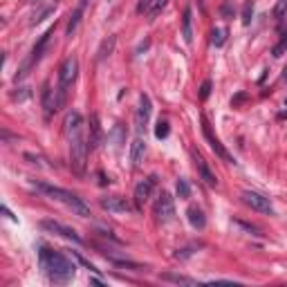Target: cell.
Segmentation results:
<instances>
[{
	"instance_id": "5b68a950",
	"label": "cell",
	"mask_w": 287,
	"mask_h": 287,
	"mask_svg": "<svg viewBox=\"0 0 287 287\" xmlns=\"http://www.w3.org/2000/svg\"><path fill=\"white\" fill-rule=\"evenodd\" d=\"M242 202H245L249 209L258 211V213L274 215V207H272V202H269V198H265V196H261V193H256V191H245L242 193Z\"/></svg>"
},
{
	"instance_id": "d6986e66",
	"label": "cell",
	"mask_w": 287,
	"mask_h": 287,
	"mask_svg": "<svg viewBox=\"0 0 287 287\" xmlns=\"http://www.w3.org/2000/svg\"><path fill=\"white\" fill-rule=\"evenodd\" d=\"M85 3L88 0H81V5L77 9H74V14L70 16V23H68V36H72L74 31H77V27H79V23H81V16H83V9H85Z\"/></svg>"
},
{
	"instance_id": "7402d4cb",
	"label": "cell",
	"mask_w": 287,
	"mask_h": 287,
	"mask_svg": "<svg viewBox=\"0 0 287 287\" xmlns=\"http://www.w3.org/2000/svg\"><path fill=\"white\" fill-rule=\"evenodd\" d=\"M177 196H180L182 200L191 198V186H188L186 180H177Z\"/></svg>"
},
{
	"instance_id": "f546056e",
	"label": "cell",
	"mask_w": 287,
	"mask_h": 287,
	"mask_svg": "<svg viewBox=\"0 0 287 287\" xmlns=\"http://www.w3.org/2000/svg\"><path fill=\"white\" fill-rule=\"evenodd\" d=\"M198 3H200V7H204V0H198Z\"/></svg>"
},
{
	"instance_id": "7c38bea8",
	"label": "cell",
	"mask_w": 287,
	"mask_h": 287,
	"mask_svg": "<svg viewBox=\"0 0 287 287\" xmlns=\"http://www.w3.org/2000/svg\"><path fill=\"white\" fill-rule=\"evenodd\" d=\"M166 3H169V0H139L137 12L148 16V18H155L157 14H162V9L166 7Z\"/></svg>"
},
{
	"instance_id": "f1b7e54d",
	"label": "cell",
	"mask_w": 287,
	"mask_h": 287,
	"mask_svg": "<svg viewBox=\"0 0 287 287\" xmlns=\"http://www.w3.org/2000/svg\"><path fill=\"white\" fill-rule=\"evenodd\" d=\"M222 14H225V16H229V14H231V3H227L225 7H222Z\"/></svg>"
},
{
	"instance_id": "83f0119b",
	"label": "cell",
	"mask_w": 287,
	"mask_h": 287,
	"mask_svg": "<svg viewBox=\"0 0 287 287\" xmlns=\"http://www.w3.org/2000/svg\"><path fill=\"white\" fill-rule=\"evenodd\" d=\"M74 256H77V261H79L81 265H83V267H88V269H90V272H99V269H97V267H94V265H90V263H88V261H85V258H83V256H79V253H74Z\"/></svg>"
},
{
	"instance_id": "603a6c76",
	"label": "cell",
	"mask_w": 287,
	"mask_h": 287,
	"mask_svg": "<svg viewBox=\"0 0 287 287\" xmlns=\"http://www.w3.org/2000/svg\"><path fill=\"white\" fill-rule=\"evenodd\" d=\"M285 52H287V34H283V39H280V43H278V45H276L274 50H272V54H274L276 58H280Z\"/></svg>"
},
{
	"instance_id": "4dcf8cb0",
	"label": "cell",
	"mask_w": 287,
	"mask_h": 287,
	"mask_svg": "<svg viewBox=\"0 0 287 287\" xmlns=\"http://www.w3.org/2000/svg\"><path fill=\"white\" fill-rule=\"evenodd\" d=\"M31 3H36V5H39V3H41V0H31Z\"/></svg>"
},
{
	"instance_id": "cb8c5ba5",
	"label": "cell",
	"mask_w": 287,
	"mask_h": 287,
	"mask_svg": "<svg viewBox=\"0 0 287 287\" xmlns=\"http://www.w3.org/2000/svg\"><path fill=\"white\" fill-rule=\"evenodd\" d=\"M155 137H157V139L169 137V121H160V123H157V128H155Z\"/></svg>"
},
{
	"instance_id": "2e32d148",
	"label": "cell",
	"mask_w": 287,
	"mask_h": 287,
	"mask_svg": "<svg viewBox=\"0 0 287 287\" xmlns=\"http://www.w3.org/2000/svg\"><path fill=\"white\" fill-rule=\"evenodd\" d=\"M144 155H146V144H144V139H135V142L131 144V162H133V166H139L144 162Z\"/></svg>"
},
{
	"instance_id": "6da1fadb",
	"label": "cell",
	"mask_w": 287,
	"mask_h": 287,
	"mask_svg": "<svg viewBox=\"0 0 287 287\" xmlns=\"http://www.w3.org/2000/svg\"><path fill=\"white\" fill-rule=\"evenodd\" d=\"M63 131L68 137V150H70V166L77 175H83L85 166H88V153H90V142L85 137V119L81 112L72 110L66 115L63 121Z\"/></svg>"
},
{
	"instance_id": "e0dca14e",
	"label": "cell",
	"mask_w": 287,
	"mask_h": 287,
	"mask_svg": "<svg viewBox=\"0 0 287 287\" xmlns=\"http://www.w3.org/2000/svg\"><path fill=\"white\" fill-rule=\"evenodd\" d=\"M88 142H90V150L97 148L99 142H101V126H99V117L97 115L90 117V137H88Z\"/></svg>"
},
{
	"instance_id": "ffe728a7",
	"label": "cell",
	"mask_w": 287,
	"mask_h": 287,
	"mask_svg": "<svg viewBox=\"0 0 287 287\" xmlns=\"http://www.w3.org/2000/svg\"><path fill=\"white\" fill-rule=\"evenodd\" d=\"M162 280H171V283H177V285H196V280L182 274H162Z\"/></svg>"
},
{
	"instance_id": "9c48e42d",
	"label": "cell",
	"mask_w": 287,
	"mask_h": 287,
	"mask_svg": "<svg viewBox=\"0 0 287 287\" xmlns=\"http://www.w3.org/2000/svg\"><path fill=\"white\" fill-rule=\"evenodd\" d=\"M155 180L157 177H148V180H142L135 186V204H137V209H142L146 202H148V198H150V193H153V186H155Z\"/></svg>"
},
{
	"instance_id": "8fae6325",
	"label": "cell",
	"mask_w": 287,
	"mask_h": 287,
	"mask_svg": "<svg viewBox=\"0 0 287 287\" xmlns=\"http://www.w3.org/2000/svg\"><path fill=\"white\" fill-rule=\"evenodd\" d=\"M101 207L110 213H128L131 211V204H128L126 198L121 196H108V198H101Z\"/></svg>"
},
{
	"instance_id": "4fadbf2b",
	"label": "cell",
	"mask_w": 287,
	"mask_h": 287,
	"mask_svg": "<svg viewBox=\"0 0 287 287\" xmlns=\"http://www.w3.org/2000/svg\"><path fill=\"white\" fill-rule=\"evenodd\" d=\"M43 108H45V117L50 119L54 112L58 110V104H56V88L52 90L50 83L43 85Z\"/></svg>"
},
{
	"instance_id": "44dd1931",
	"label": "cell",
	"mask_w": 287,
	"mask_h": 287,
	"mask_svg": "<svg viewBox=\"0 0 287 287\" xmlns=\"http://www.w3.org/2000/svg\"><path fill=\"white\" fill-rule=\"evenodd\" d=\"M225 41H227V29H213L211 31V43H213L215 47L225 45Z\"/></svg>"
},
{
	"instance_id": "484cf974",
	"label": "cell",
	"mask_w": 287,
	"mask_h": 287,
	"mask_svg": "<svg viewBox=\"0 0 287 287\" xmlns=\"http://www.w3.org/2000/svg\"><path fill=\"white\" fill-rule=\"evenodd\" d=\"M251 12H253V5H251V0L245 5V9H242V23L249 25L251 23Z\"/></svg>"
},
{
	"instance_id": "d4e9b609",
	"label": "cell",
	"mask_w": 287,
	"mask_h": 287,
	"mask_svg": "<svg viewBox=\"0 0 287 287\" xmlns=\"http://www.w3.org/2000/svg\"><path fill=\"white\" fill-rule=\"evenodd\" d=\"M112 47H115V36H110V41H106V43H104V47L99 50V58H106L108 54L112 52Z\"/></svg>"
},
{
	"instance_id": "52a82bcc",
	"label": "cell",
	"mask_w": 287,
	"mask_h": 287,
	"mask_svg": "<svg viewBox=\"0 0 287 287\" xmlns=\"http://www.w3.org/2000/svg\"><path fill=\"white\" fill-rule=\"evenodd\" d=\"M202 133H204V139H207L209 146H211V150H213V153L218 155L220 160H225V162H234V157L227 153V148L220 144V139L213 135V131H211V126H209V121H207L204 117H202Z\"/></svg>"
},
{
	"instance_id": "5bb4252c",
	"label": "cell",
	"mask_w": 287,
	"mask_h": 287,
	"mask_svg": "<svg viewBox=\"0 0 287 287\" xmlns=\"http://www.w3.org/2000/svg\"><path fill=\"white\" fill-rule=\"evenodd\" d=\"M150 110H153V108H150V99L146 94H142L139 97L137 119H135V121H137V131H144L146 128V123H148V119H150Z\"/></svg>"
},
{
	"instance_id": "3957f363",
	"label": "cell",
	"mask_w": 287,
	"mask_h": 287,
	"mask_svg": "<svg viewBox=\"0 0 287 287\" xmlns=\"http://www.w3.org/2000/svg\"><path fill=\"white\" fill-rule=\"evenodd\" d=\"M36 188H39L41 193H45V196L54 198L56 202L66 204L72 213L81 215V218H88V215H90V207L77 196V193L66 191V188H61V186H52V184H45V182H36Z\"/></svg>"
},
{
	"instance_id": "8992f818",
	"label": "cell",
	"mask_w": 287,
	"mask_h": 287,
	"mask_svg": "<svg viewBox=\"0 0 287 287\" xmlns=\"http://www.w3.org/2000/svg\"><path fill=\"white\" fill-rule=\"evenodd\" d=\"M153 211H155V215H157V220H160V222H171V220H173V215H175V204H173L171 193L162 191V193H160V198L155 200Z\"/></svg>"
},
{
	"instance_id": "ac0fdd59",
	"label": "cell",
	"mask_w": 287,
	"mask_h": 287,
	"mask_svg": "<svg viewBox=\"0 0 287 287\" xmlns=\"http://www.w3.org/2000/svg\"><path fill=\"white\" fill-rule=\"evenodd\" d=\"M186 215H188V222H191L196 229H204V227H207V215H204L202 209L191 207V209L186 211Z\"/></svg>"
},
{
	"instance_id": "30bf717a",
	"label": "cell",
	"mask_w": 287,
	"mask_h": 287,
	"mask_svg": "<svg viewBox=\"0 0 287 287\" xmlns=\"http://www.w3.org/2000/svg\"><path fill=\"white\" fill-rule=\"evenodd\" d=\"M191 155H193V162H196V169H198V173H200V177L204 180V184H207V186H218V177H215V173L209 169V164L204 162V157L200 155V153H196V150H193Z\"/></svg>"
},
{
	"instance_id": "ba28073f",
	"label": "cell",
	"mask_w": 287,
	"mask_h": 287,
	"mask_svg": "<svg viewBox=\"0 0 287 287\" xmlns=\"http://www.w3.org/2000/svg\"><path fill=\"white\" fill-rule=\"evenodd\" d=\"M41 227H43V229H47V231H52V234H56V236L66 238V240L81 242V236L77 234V231H74V229H70V227H66V225H61V222H54V220H43V222H41Z\"/></svg>"
},
{
	"instance_id": "9a60e30c",
	"label": "cell",
	"mask_w": 287,
	"mask_h": 287,
	"mask_svg": "<svg viewBox=\"0 0 287 287\" xmlns=\"http://www.w3.org/2000/svg\"><path fill=\"white\" fill-rule=\"evenodd\" d=\"M182 36L186 43H193V12L191 7L184 9V16H182Z\"/></svg>"
},
{
	"instance_id": "1f68e13d",
	"label": "cell",
	"mask_w": 287,
	"mask_h": 287,
	"mask_svg": "<svg viewBox=\"0 0 287 287\" xmlns=\"http://www.w3.org/2000/svg\"><path fill=\"white\" fill-rule=\"evenodd\" d=\"M283 3H287V0H283Z\"/></svg>"
},
{
	"instance_id": "7a4b0ae2",
	"label": "cell",
	"mask_w": 287,
	"mask_h": 287,
	"mask_svg": "<svg viewBox=\"0 0 287 287\" xmlns=\"http://www.w3.org/2000/svg\"><path fill=\"white\" fill-rule=\"evenodd\" d=\"M41 258V269L45 272V276L56 285H66L74 278V265L63 256L61 251H52L50 247H41L39 251Z\"/></svg>"
},
{
	"instance_id": "4316f807",
	"label": "cell",
	"mask_w": 287,
	"mask_h": 287,
	"mask_svg": "<svg viewBox=\"0 0 287 287\" xmlns=\"http://www.w3.org/2000/svg\"><path fill=\"white\" fill-rule=\"evenodd\" d=\"M209 94H211V81L207 79V81L202 83V88H200V99L207 101V99H209Z\"/></svg>"
},
{
	"instance_id": "277c9868",
	"label": "cell",
	"mask_w": 287,
	"mask_h": 287,
	"mask_svg": "<svg viewBox=\"0 0 287 287\" xmlns=\"http://www.w3.org/2000/svg\"><path fill=\"white\" fill-rule=\"evenodd\" d=\"M77 72H79V61L74 56H68L66 61H63L61 70H58V85H56V104H58V110L66 106L68 90L72 88V83L77 81Z\"/></svg>"
}]
</instances>
